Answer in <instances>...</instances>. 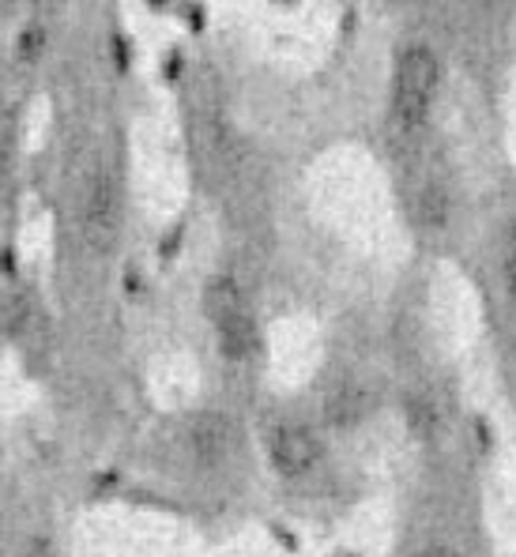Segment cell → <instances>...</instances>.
<instances>
[{"mask_svg": "<svg viewBox=\"0 0 516 557\" xmlns=\"http://www.w3.org/2000/svg\"><path fill=\"white\" fill-rule=\"evenodd\" d=\"M438 57L426 46H415L400 57L396 69V87H392V113L404 128H419L433 106V95H438Z\"/></svg>", "mask_w": 516, "mask_h": 557, "instance_id": "obj_1", "label": "cell"}, {"mask_svg": "<svg viewBox=\"0 0 516 557\" xmlns=\"http://www.w3.org/2000/svg\"><path fill=\"white\" fill-rule=\"evenodd\" d=\"M79 231H84L87 245L106 249L118 231V188H113L110 174H95L84 182L79 193Z\"/></svg>", "mask_w": 516, "mask_h": 557, "instance_id": "obj_3", "label": "cell"}, {"mask_svg": "<svg viewBox=\"0 0 516 557\" xmlns=\"http://www.w3.org/2000/svg\"><path fill=\"white\" fill-rule=\"evenodd\" d=\"M234 441H237L234 422H231V418H223V414L196 418L193 430H188V448H193L196 460L208 463V467L223 463L226 456L234 453Z\"/></svg>", "mask_w": 516, "mask_h": 557, "instance_id": "obj_5", "label": "cell"}, {"mask_svg": "<svg viewBox=\"0 0 516 557\" xmlns=\"http://www.w3.org/2000/svg\"><path fill=\"white\" fill-rule=\"evenodd\" d=\"M208 313L216 321L219 347L226 358L242 362L257 350V321H253L249 306H245L242 290H237L234 278H216L208 286Z\"/></svg>", "mask_w": 516, "mask_h": 557, "instance_id": "obj_2", "label": "cell"}, {"mask_svg": "<svg viewBox=\"0 0 516 557\" xmlns=\"http://www.w3.org/2000/svg\"><path fill=\"white\" fill-rule=\"evenodd\" d=\"M505 275H509V286H513V294H516V234H513V242H509V257H505Z\"/></svg>", "mask_w": 516, "mask_h": 557, "instance_id": "obj_7", "label": "cell"}, {"mask_svg": "<svg viewBox=\"0 0 516 557\" xmlns=\"http://www.w3.org/2000/svg\"><path fill=\"white\" fill-rule=\"evenodd\" d=\"M4 177H8V144L0 139V185H4Z\"/></svg>", "mask_w": 516, "mask_h": 557, "instance_id": "obj_8", "label": "cell"}, {"mask_svg": "<svg viewBox=\"0 0 516 557\" xmlns=\"http://www.w3.org/2000/svg\"><path fill=\"white\" fill-rule=\"evenodd\" d=\"M366 411H370V399H366L363 388H335L324 404V422L335 425V430H347V425L363 422Z\"/></svg>", "mask_w": 516, "mask_h": 557, "instance_id": "obj_6", "label": "cell"}, {"mask_svg": "<svg viewBox=\"0 0 516 557\" xmlns=\"http://www.w3.org/2000/svg\"><path fill=\"white\" fill-rule=\"evenodd\" d=\"M268 453H272V463L280 474H306L309 467L321 460V441H317V433L306 430V425L286 422L272 430Z\"/></svg>", "mask_w": 516, "mask_h": 557, "instance_id": "obj_4", "label": "cell"}, {"mask_svg": "<svg viewBox=\"0 0 516 557\" xmlns=\"http://www.w3.org/2000/svg\"><path fill=\"white\" fill-rule=\"evenodd\" d=\"M419 557H453V554H445V550H430V554H419Z\"/></svg>", "mask_w": 516, "mask_h": 557, "instance_id": "obj_9", "label": "cell"}]
</instances>
